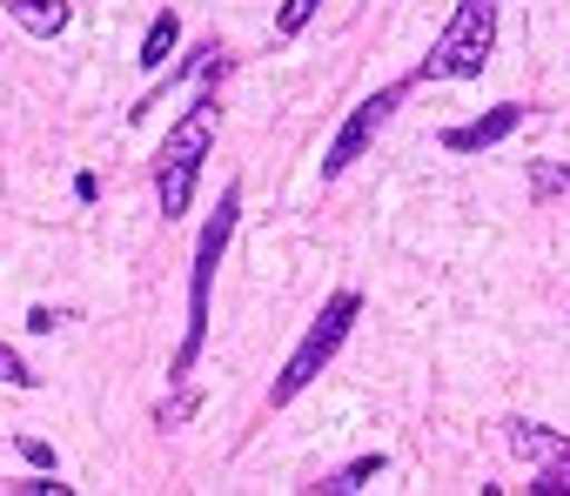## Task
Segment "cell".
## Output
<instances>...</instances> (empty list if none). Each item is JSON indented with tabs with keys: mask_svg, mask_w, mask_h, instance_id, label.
Listing matches in <instances>:
<instances>
[{
	"mask_svg": "<svg viewBox=\"0 0 570 496\" xmlns=\"http://www.w3.org/2000/svg\"><path fill=\"white\" fill-rule=\"evenodd\" d=\"M215 128H222V101H215V81H202V95L188 101V115L161 135V155H155V201H161V221H181L195 208V188H202V161L215 148Z\"/></svg>",
	"mask_w": 570,
	"mask_h": 496,
	"instance_id": "1",
	"label": "cell"
},
{
	"mask_svg": "<svg viewBox=\"0 0 570 496\" xmlns=\"http://www.w3.org/2000/svg\"><path fill=\"white\" fill-rule=\"evenodd\" d=\"M235 221H242V181L222 188L208 228L195 235V262H188V329H181V343H175L168 376H195V363H202V349H208V296H215V269H222L228 241H235Z\"/></svg>",
	"mask_w": 570,
	"mask_h": 496,
	"instance_id": "2",
	"label": "cell"
},
{
	"mask_svg": "<svg viewBox=\"0 0 570 496\" xmlns=\"http://www.w3.org/2000/svg\"><path fill=\"white\" fill-rule=\"evenodd\" d=\"M356 316H363V296L356 289H336L323 309H316V323L303 329V343L289 349V363H282V376L268 383V409H289L336 356H343V343H350V329H356Z\"/></svg>",
	"mask_w": 570,
	"mask_h": 496,
	"instance_id": "3",
	"label": "cell"
},
{
	"mask_svg": "<svg viewBox=\"0 0 570 496\" xmlns=\"http://www.w3.org/2000/svg\"><path fill=\"white\" fill-rule=\"evenodd\" d=\"M490 48H497V0H456V14L410 68V81H476L490 68Z\"/></svg>",
	"mask_w": 570,
	"mask_h": 496,
	"instance_id": "4",
	"label": "cell"
},
{
	"mask_svg": "<svg viewBox=\"0 0 570 496\" xmlns=\"http://www.w3.org/2000/svg\"><path fill=\"white\" fill-rule=\"evenodd\" d=\"M416 81H390V88H376V95H363L350 115H343V128H336V141L323 148V181H343L370 148H376V135L396 121V108H403V95H410Z\"/></svg>",
	"mask_w": 570,
	"mask_h": 496,
	"instance_id": "5",
	"label": "cell"
},
{
	"mask_svg": "<svg viewBox=\"0 0 570 496\" xmlns=\"http://www.w3.org/2000/svg\"><path fill=\"white\" fill-rule=\"evenodd\" d=\"M523 101H497V108H483L476 121H456V128H443V148L450 155H483V148H497V141H510L517 128H523Z\"/></svg>",
	"mask_w": 570,
	"mask_h": 496,
	"instance_id": "6",
	"label": "cell"
},
{
	"mask_svg": "<svg viewBox=\"0 0 570 496\" xmlns=\"http://www.w3.org/2000/svg\"><path fill=\"white\" fill-rule=\"evenodd\" d=\"M222 68H228L222 41H202L195 54H181V61H175V75H161V81H155V88H148V95H141V101L128 108V121H148V115L161 108V95H175L181 81H222Z\"/></svg>",
	"mask_w": 570,
	"mask_h": 496,
	"instance_id": "7",
	"label": "cell"
},
{
	"mask_svg": "<svg viewBox=\"0 0 570 496\" xmlns=\"http://www.w3.org/2000/svg\"><path fill=\"white\" fill-rule=\"evenodd\" d=\"M503 443H510V456L517 463H570V436L563 429H550V423H530V416H510L503 423Z\"/></svg>",
	"mask_w": 570,
	"mask_h": 496,
	"instance_id": "8",
	"label": "cell"
},
{
	"mask_svg": "<svg viewBox=\"0 0 570 496\" xmlns=\"http://www.w3.org/2000/svg\"><path fill=\"white\" fill-rule=\"evenodd\" d=\"M0 8H8V14H14V28H21V34H35V41H61V34H68V21H75L68 0H0Z\"/></svg>",
	"mask_w": 570,
	"mask_h": 496,
	"instance_id": "9",
	"label": "cell"
},
{
	"mask_svg": "<svg viewBox=\"0 0 570 496\" xmlns=\"http://www.w3.org/2000/svg\"><path fill=\"white\" fill-rule=\"evenodd\" d=\"M181 48V14L175 8H161L155 21H148V34H141V54H135V68L141 75H161V61Z\"/></svg>",
	"mask_w": 570,
	"mask_h": 496,
	"instance_id": "10",
	"label": "cell"
},
{
	"mask_svg": "<svg viewBox=\"0 0 570 496\" xmlns=\"http://www.w3.org/2000/svg\"><path fill=\"white\" fill-rule=\"evenodd\" d=\"M383 469H390V456H383V449H363L356 463H343L336 476H323V483H309V489H316V496H350V489H363V483H376Z\"/></svg>",
	"mask_w": 570,
	"mask_h": 496,
	"instance_id": "11",
	"label": "cell"
},
{
	"mask_svg": "<svg viewBox=\"0 0 570 496\" xmlns=\"http://www.w3.org/2000/svg\"><path fill=\"white\" fill-rule=\"evenodd\" d=\"M195 409H202V383H195V376H175V396L155 403V429H181Z\"/></svg>",
	"mask_w": 570,
	"mask_h": 496,
	"instance_id": "12",
	"label": "cell"
},
{
	"mask_svg": "<svg viewBox=\"0 0 570 496\" xmlns=\"http://www.w3.org/2000/svg\"><path fill=\"white\" fill-rule=\"evenodd\" d=\"M0 383H8V389H41V369H35L21 349H8V343H0Z\"/></svg>",
	"mask_w": 570,
	"mask_h": 496,
	"instance_id": "13",
	"label": "cell"
},
{
	"mask_svg": "<svg viewBox=\"0 0 570 496\" xmlns=\"http://www.w3.org/2000/svg\"><path fill=\"white\" fill-rule=\"evenodd\" d=\"M316 14H323V0H282V14H275V34H289V41H296V34L316 21Z\"/></svg>",
	"mask_w": 570,
	"mask_h": 496,
	"instance_id": "14",
	"label": "cell"
},
{
	"mask_svg": "<svg viewBox=\"0 0 570 496\" xmlns=\"http://www.w3.org/2000/svg\"><path fill=\"white\" fill-rule=\"evenodd\" d=\"M8 489H21V496H75V483H61L55 469H35V476H21V483H8Z\"/></svg>",
	"mask_w": 570,
	"mask_h": 496,
	"instance_id": "15",
	"label": "cell"
},
{
	"mask_svg": "<svg viewBox=\"0 0 570 496\" xmlns=\"http://www.w3.org/2000/svg\"><path fill=\"white\" fill-rule=\"evenodd\" d=\"M570 188V161H557V168H530V195L537 201H550V195H563Z\"/></svg>",
	"mask_w": 570,
	"mask_h": 496,
	"instance_id": "16",
	"label": "cell"
},
{
	"mask_svg": "<svg viewBox=\"0 0 570 496\" xmlns=\"http://www.w3.org/2000/svg\"><path fill=\"white\" fill-rule=\"evenodd\" d=\"M530 496H570V463H537Z\"/></svg>",
	"mask_w": 570,
	"mask_h": 496,
	"instance_id": "17",
	"label": "cell"
},
{
	"mask_svg": "<svg viewBox=\"0 0 570 496\" xmlns=\"http://www.w3.org/2000/svg\"><path fill=\"white\" fill-rule=\"evenodd\" d=\"M61 323H68V309H48V302H35V309H28V336H55Z\"/></svg>",
	"mask_w": 570,
	"mask_h": 496,
	"instance_id": "18",
	"label": "cell"
},
{
	"mask_svg": "<svg viewBox=\"0 0 570 496\" xmlns=\"http://www.w3.org/2000/svg\"><path fill=\"white\" fill-rule=\"evenodd\" d=\"M14 449H21V463H35V469H55V443H41V436H21Z\"/></svg>",
	"mask_w": 570,
	"mask_h": 496,
	"instance_id": "19",
	"label": "cell"
}]
</instances>
